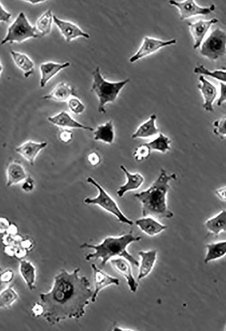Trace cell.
I'll return each mask as SVG.
<instances>
[{"instance_id":"cell-2","label":"cell","mask_w":226,"mask_h":331,"mask_svg":"<svg viewBox=\"0 0 226 331\" xmlns=\"http://www.w3.org/2000/svg\"><path fill=\"white\" fill-rule=\"evenodd\" d=\"M176 179L175 173L168 175L166 171L162 168L159 176L150 187L134 194V196L142 204L143 217L155 219H170L173 217V213L167 205L166 195L170 189V181Z\"/></svg>"},{"instance_id":"cell-14","label":"cell","mask_w":226,"mask_h":331,"mask_svg":"<svg viewBox=\"0 0 226 331\" xmlns=\"http://www.w3.org/2000/svg\"><path fill=\"white\" fill-rule=\"evenodd\" d=\"M48 120L52 124L65 129H82L93 131L94 129L84 125L74 119L66 111H62L58 113L48 117Z\"/></svg>"},{"instance_id":"cell-34","label":"cell","mask_w":226,"mask_h":331,"mask_svg":"<svg viewBox=\"0 0 226 331\" xmlns=\"http://www.w3.org/2000/svg\"><path fill=\"white\" fill-rule=\"evenodd\" d=\"M68 104L70 110L76 114H80L86 108L84 105L77 97L70 98L68 100Z\"/></svg>"},{"instance_id":"cell-12","label":"cell","mask_w":226,"mask_h":331,"mask_svg":"<svg viewBox=\"0 0 226 331\" xmlns=\"http://www.w3.org/2000/svg\"><path fill=\"white\" fill-rule=\"evenodd\" d=\"M53 21L68 42L78 37L82 36L86 38H89L90 37L88 33L70 21L60 19L56 15L53 16Z\"/></svg>"},{"instance_id":"cell-3","label":"cell","mask_w":226,"mask_h":331,"mask_svg":"<svg viewBox=\"0 0 226 331\" xmlns=\"http://www.w3.org/2000/svg\"><path fill=\"white\" fill-rule=\"evenodd\" d=\"M140 236H134L130 232L118 237H108L102 242L98 245L84 243L81 248H90L94 252L86 256V260L100 259V267L103 268L112 258L116 256L122 257L128 260L132 265L139 266V262L127 251L128 245L134 242L140 240Z\"/></svg>"},{"instance_id":"cell-41","label":"cell","mask_w":226,"mask_h":331,"mask_svg":"<svg viewBox=\"0 0 226 331\" xmlns=\"http://www.w3.org/2000/svg\"><path fill=\"white\" fill-rule=\"evenodd\" d=\"M88 160L92 165L94 166L100 162V157L97 153L92 152L89 154Z\"/></svg>"},{"instance_id":"cell-27","label":"cell","mask_w":226,"mask_h":331,"mask_svg":"<svg viewBox=\"0 0 226 331\" xmlns=\"http://www.w3.org/2000/svg\"><path fill=\"white\" fill-rule=\"evenodd\" d=\"M207 252L204 259L205 264L220 259L226 255V240L206 245Z\"/></svg>"},{"instance_id":"cell-19","label":"cell","mask_w":226,"mask_h":331,"mask_svg":"<svg viewBox=\"0 0 226 331\" xmlns=\"http://www.w3.org/2000/svg\"><path fill=\"white\" fill-rule=\"evenodd\" d=\"M70 63L66 62L59 63L54 62H47L42 63L40 66V87H44L48 82L61 70L70 65Z\"/></svg>"},{"instance_id":"cell-8","label":"cell","mask_w":226,"mask_h":331,"mask_svg":"<svg viewBox=\"0 0 226 331\" xmlns=\"http://www.w3.org/2000/svg\"><path fill=\"white\" fill-rule=\"evenodd\" d=\"M176 40L172 39L163 40L150 36H144L142 43L137 51L129 58L130 63H134L137 60L150 55L160 49L167 46L176 44Z\"/></svg>"},{"instance_id":"cell-31","label":"cell","mask_w":226,"mask_h":331,"mask_svg":"<svg viewBox=\"0 0 226 331\" xmlns=\"http://www.w3.org/2000/svg\"><path fill=\"white\" fill-rule=\"evenodd\" d=\"M194 72L196 74H200L210 76L222 82H226V71L222 70H215L210 71L202 65L196 66L194 69Z\"/></svg>"},{"instance_id":"cell-42","label":"cell","mask_w":226,"mask_h":331,"mask_svg":"<svg viewBox=\"0 0 226 331\" xmlns=\"http://www.w3.org/2000/svg\"><path fill=\"white\" fill-rule=\"evenodd\" d=\"M215 194L219 199L226 201V186L218 189Z\"/></svg>"},{"instance_id":"cell-17","label":"cell","mask_w":226,"mask_h":331,"mask_svg":"<svg viewBox=\"0 0 226 331\" xmlns=\"http://www.w3.org/2000/svg\"><path fill=\"white\" fill-rule=\"evenodd\" d=\"M70 96L78 97L74 88L64 82L58 83L50 92L42 97L44 100H52L57 102L68 100Z\"/></svg>"},{"instance_id":"cell-13","label":"cell","mask_w":226,"mask_h":331,"mask_svg":"<svg viewBox=\"0 0 226 331\" xmlns=\"http://www.w3.org/2000/svg\"><path fill=\"white\" fill-rule=\"evenodd\" d=\"M199 81L200 83L198 84V87L204 99L202 107L206 111L212 112L213 104L218 95L217 89L202 75L200 76Z\"/></svg>"},{"instance_id":"cell-33","label":"cell","mask_w":226,"mask_h":331,"mask_svg":"<svg viewBox=\"0 0 226 331\" xmlns=\"http://www.w3.org/2000/svg\"><path fill=\"white\" fill-rule=\"evenodd\" d=\"M151 149L146 143H144L137 147L133 153L134 159L138 162L148 158L151 153Z\"/></svg>"},{"instance_id":"cell-22","label":"cell","mask_w":226,"mask_h":331,"mask_svg":"<svg viewBox=\"0 0 226 331\" xmlns=\"http://www.w3.org/2000/svg\"><path fill=\"white\" fill-rule=\"evenodd\" d=\"M136 224L146 235L154 236L159 234L166 226L152 217H144L136 221Z\"/></svg>"},{"instance_id":"cell-29","label":"cell","mask_w":226,"mask_h":331,"mask_svg":"<svg viewBox=\"0 0 226 331\" xmlns=\"http://www.w3.org/2000/svg\"><path fill=\"white\" fill-rule=\"evenodd\" d=\"M53 16L52 10L48 9L43 13L36 21V29L38 31L42 36L48 34L50 32Z\"/></svg>"},{"instance_id":"cell-43","label":"cell","mask_w":226,"mask_h":331,"mask_svg":"<svg viewBox=\"0 0 226 331\" xmlns=\"http://www.w3.org/2000/svg\"><path fill=\"white\" fill-rule=\"evenodd\" d=\"M25 1H28V2H30V3H32V4H36V3H40V2H43V1H45L46 0H25Z\"/></svg>"},{"instance_id":"cell-15","label":"cell","mask_w":226,"mask_h":331,"mask_svg":"<svg viewBox=\"0 0 226 331\" xmlns=\"http://www.w3.org/2000/svg\"><path fill=\"white\" fill-rule=\"evenodd\" d=\"M110 263L116 271L126 279L130 290L132 292L135 293L138 289V284L135 280L132 275L130 263L122 257L112 259Z\"/></svg>"},{"instance_id":"cell-40","label":"cell","mask_w":226,"mask_h":331,"mask_svg":"<svg viewBox=\"0 0 226 331\" xmlns=\"http://www.w3.org/2000/svg\"><path fill=\"white\" fill-rule=\"evenodd\" d=\"M11 16V13L6 11L0 3V21L8 22Z\"/></svg>"},{"instance_id":"cell-26","label":"cell","mask_w":226,"mask_h":331,"mask_svg":"<svg viewBox=\"0 0 226 331\" xmlns=\"http://www.w3.org/2000/svg\"><path fill=\"white\" fill-rule=\"evenodd\" d=\"M94 138L105 143L112 144L114 138V127L112 121L109 120L98 126L94 133Z\"/></svg>"},{"instance_id":"cell-6","label":"cell","mask_w":226,"mask_h":331,"mask_svg":"<svg viewBox=\"0 0 226 331\" xmlns=\"http://www.w3.org/2000/svg\"><path fill=\"white\" fill-rule=\"evenodd\" d=\"M38 36L36 26H32L24 13L21 12L8 27L6 35L2 41L1 44L8 42L10 43L14 42L20 43L30 38Z\"/></svg>"},{"instance_id":"cell-21","label":"cell","mask_w":226,"mask_h":331,"mask_svg":"<svg viewBox=\"0 0 226 331\" xmlns=\"http://www.w3.org/2000/svg\"><path fill=\"white\" fill-rule=\"evenodd\" d=\"M6 186L8 187L24 181L28 177L22 165L18 161L10 162L6 168Z\"/></svg>"},{"instance_id":"cell-20","label":"cell","mask_w":226,"mask_h":331,"mask_svg":"<svg viewBox=\"0 0 226 331\" xmlns=\"http://www.w3.org/2000/svg\"><path fill=\"white\" fill-rule=\"evenodd\" d=\"M141 258L138 277L140 280L146 277L152 271L156 260V250L140 251L138 253Z\"/></svg>"},{"instance_id":"cell-28","label":"cell","mask_w":226,"mask_h":331,"mask_svg":"<svg viewBox=\"0 0 226 331\" xmlns=\"http://www.w3.org/2000/svg\"><path fill=\"white\" fill-rule=\"evenodd\" d=\"M21 275L30 290L34 289L35 268L30 262L26 260L20 261Z\"/></svg>"},{"instance_id":"cell-36","label":"cell","mask_w":226,"mask_h":331,"mask_svg":"<svg viewBox=\"0 0 226 331\" xmlns=\"http://www.w3.org/2000/svg\"><path fill=\"white\" fill-rule=\"evenodd\" d=\"M58 136L62 142L67 143L70 142L72 139L73 133L70 130L64 129L59 133Z\"/></svg>"},{"instance_id":"cell-24","label":"cell","mask_w":226,"mask_h":331,"mask_svg":"<svg viewBox=\"0 0 226 331\" xmlns=\"http://www.w3.org/2000/svg\"><path fill=\"white\" fill-rule=\"evenodd\" d=\"M11 55L18 67L24 73L26 78L34 72V63L30 58L24 53L12 50Z\"/></svg>"},{"instance_id":"cell-7","label":"cell","mask_w":226,"mask_h":331,"mask_svg":"<svg viewBox=\"0 0 226 331\" xmlns=\"http://www.w3.org/2000/svg\"><path fill=\"white\" fill-rule=\"evenodd\" d=\"M226 52V32L217 28L213 30L200 46V54L210 60H216Z\"/></svg>"},{"instance_id":"cell-25","label":"cell","mask_w":226,"mask_h":331,"mask_svg":"<svg viewBox=\"0 0 226 331\" xmlns=\"http://www.w3.org/2000/svg\"><path fill=\"white\" fill-rule=\"evenodd\" d=\"M206 229L215 235L226 232V210H223L205 222Z\"/></svg>"},{"instance_id":"cell-18","label":"cell","mask_w":226,"mask_h":331,"mask_svg":"<svg viewBox=\"0 0 226 331\" xmlns=\"http://www.w3.org/2000/svg\"><path fill=\"white\" fill-rule=\"evenodd\" d=\"M120 168L126 176V182L118 188L116 194L119 197H122L127 192L138 189L144 183V178L138 173L130 172L122 165Z\"/></svg>"},{"instance_id":"cell-30","label":"cell","mask_w":226,"mask_h":331,"mask_svg":"<svg viewBox=\"0 0 226 331\" xmlns=\"http://www.w3.org/2000/svg\"><path fill=\"white\" fill-rule=\"evenodd\" d=\"M170 143L171 140L168 137L162 133H160L157 137L146 144L151 150L166 153L170 149Z\"/></svg>"},{"instance_id":"cell-35","label":"cell","mask_w":226,"mask_h":331,"mask_svg":"<svg viewBox=\"0 0 226 331\" xmlns=\"http://www.w3.org/2000/svg\"><path fill=\"white\" fill-rule=\"evenodd\" d=\"M213 132L214 134L221 137H226V116L216 120L214 123Z\"/></svg>"},{"instance_id":"cell-9","label":"cell","mask_w":226,"mask_h":331,"mask_svg":"<svg viewBox=\"0 0 226 331\" xmlns=\"http://www.w3.org/2000/svg\"><path fill=\"white\" fill-rule=\"evenodd\" d=\"M169 3L179 10L180 19L184 20L196 15H206L212 12L216 8L214 4L209 6H200L194 0H185L182 1L170 0Z\"/></svg>"},{"instance_id":"cell-39","label":"cell","mask_w":226,"mask_h":331,"mask_svg":"<svg viewBox=\"0 0 226 331\" xmlns=\"http://www.w3.org/2000/svg\"><path fill=\"white\" fill-rule=\"evenodd\" d=\"M14 277V273L10 270L5 271L1 274L0 281L2 283H8Z\"/></svg>"},{"instance_id":"cell-32","label":"cell","mask_w":226,"mask_h":331,"mask_svg":"<svg viewBox=\"0 0 226 331\" xmlns=\"http://www.w3.org/2000/svg\"><path fill=\"white\" fill-rule=\"evenodd\" d=\"M17 298L18 295L15 291L12 288V287H8L0 294V307L10 306Z\"/></svg>"},{"instance_id":"cell-1","label":"cell","mask_w":226,"mask_h":331,"mask_svg":"<svg viewBox=\"0 0 226 331\" xmlns=\"http://www.w3.org/2000/svg\"><path fill=\"white\" fill-rule=\"evenodd\" d=\"M79 268L71 273L62 269L54 278L51 290L40 295V315L50 325L67 319H78L85 313L93 292L86 277H80Z\"/></svg>"},{"instance_id":"cell-38","label":"cell","mask_w":226,"mask_h":331,"mask_svg":"<svg viewBox=\"0 0 226 331\" xmlns=\"http://www.w3.org/2000/svg\"><path fill=\"white\" fill-rule=\"evenodd\" d=\"M220 93L217 102V105L220 106L224 102L226 101V84L220 82Z\"/></svg>"},{"instance_id":"cell-11","label":"cell","mask_w":226,"mask_h":331,"mask_svg":"<svg viewBox=\"0 0 226 331\" xmlns=\"http://www.w3.org/2000/svg\"><path fill=\"white\" fill-rule=\"evenodd\" d=\"M47 144L44 141L37 142L28 140L15 148L14 150L26 160L30 165L33 166L38 155L46 147Z\"/></svg>"},{"instance_id":"cell-37","label":"cell","mask_w":226,"mask_h":331,"mask_svg":"<svg viewBox=\"0 0 226 331\" xmlns=\"http://www.w3.org/2000/svg\"><path fill=\"white\" fill-rule=\"evenodd\" d=\"M34 187V181L32 178L28 175L24 181L22 189L26 192H30L32 191Z\"/></svg>"},{"instance_id":"cell-10","label":"cell","mask_w":226,"mask_h":331,"mask_svg":"<svg viewBox=\"0 0 226 331\" xmlns=\"http://www.w3.org/2000/svg\"><path fill=\"white\" fill-rule=\"evenodd\" d=\"M218 20L213 18L209 20L200 19L194 22H188V25L190 31L193 37V48L196 49L199 47L211 26L216 23Z\"/></svg>"},{"instance_id":"cell-16","label":"cell","mask_w":226,"mask_h":331,"mask_svg":"<svg viewBox=\"0 0 226 331\" xmlns=\"http://www.w3.org/2000/svg\"><path fill=\"white\" fill-rule=\"evenodd\" d=\"M94 272V278L95 285V290L91 298L92 302H94L99 292L105 287L112 284L118 285L119 280L116 278L112 277L100 269H98L95 264L91 265Z\"/></svg>"},{"instance_id":"cell-44","label":"cell","mask_w":226,"mask_h":331,"mask_svg":"<svg viewBox=\"0 0 226 331\" xmlns=\"http://www.w3.org/2000/svg\"><path fill=\"white\" fill-rule=\"evenodd\" d=\"M225 330L226 331V330Z\"/></svg>"},{"instance_id":"cell-23","label":"cell","mask_w":226,"mask_h":331,"mask_svg":"<svg viewBox=\"0 0 226 331\" xmlns=\"http://www.w3.org/2000/svg\"><path fill=\"white\" fill-rule=\"evenodd\" d=\"M156 116L154 114L150 116L149 118L138 128L136 131L132 133V138H146L158 134L159 129L156 125Z\"/></svg>"},{"instance_id":"cell-5","label":"cell","mask_w":226,"mask_h":331,"mask_svg":"<svg viewBox=\"0 0 226 331\" xmlns=\"http://www.w3.org/2000/svg\"><path fill=\"white\" fill-rule=\"evenodd\" d=\"M86 181L98 189V194L94 198L87 197L85 198L84 199V203L96 205L114 215L120 222L129 225L133 224L132 221L123 214L115 200L98 183L91 177H88Z\"/></svg>"},{"instance_id":"cell-4","label":"cell","mask_w":226,"mask_h":331,"mask_svg":"<svg viewBox=\"0 0 226 331\" xmlns=\"http://www.w3.org/2000/svg\"><path fill=\"white\" fill-rule=\"evenodd\" d=\"M100 67L98 66L92 71V83L91 90L98 98V111L102 114L106 112L104 106L114 102L123 87L130 82L127 78L124 80L112 82L105 79L101 74Z\"/></svg>"}]
</instances>
